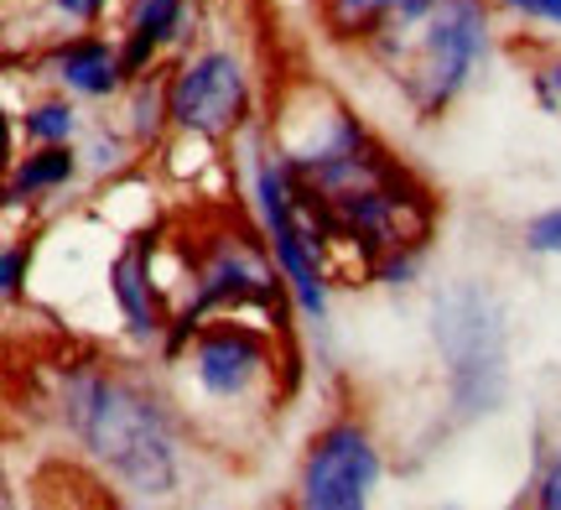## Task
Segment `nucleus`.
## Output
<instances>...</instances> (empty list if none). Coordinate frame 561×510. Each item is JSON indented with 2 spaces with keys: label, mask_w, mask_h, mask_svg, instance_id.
<instances>
[{
  "label": "nucleus",
  "mask_w": 561,
  "mask_h": 510,
  "mask_svg": "<svg viewBox=\"0 0 561 510\" xmlns=\"http://www.w3.org/2000/svg\"><path fill=\"white\" fill-rule=\"evenodd\" d=\"M62 428L83 443L121 490L172 495L178 485V438L151 390H140L121 370H73L62 381Z\"/></svg>",
  "instance_id": "nucleus-1"
},
{
  "label": "nucleus",
  "mask_w": 561,
  "mask_h": 510,
  "mask_svg": "<svg viewBox=\"0 0 561 510\" xmlns=\"http://www.w3.org/2000/svg\"><path fill=\"white\" fill-rule=\"evenodd\" d=\"M250 188H255L265 246H271L280 276H286L291 303H297L301 318L322 324V318H328V271H322V246H328V240H322V229L312 225V214L301 204L286 151H255Z\"/></svg>",
  "instance_id": "nucleus-2"
},
{
  "label": "nucleus",
  "mask_w": 561,
  "mask_h": 510,
  "mask_svg": "<svg viewBox=\"0 0 561 510\" xmlns=\"http://www.w3.org/2000/svg\"><path fill=\"white\" fill-rule=\"evenodd\" d=\"M489 53V0H437V11L416 26L411 42V104L421 121H437L447 104L473 83Z\"/></svg>",
  "instance_id": "nucleus-3"
},
{
  "label": "nucleus",
  "mask_w": 561,
  "mask_h": 510,
  "mask_svg": "<svg viewBox=\"0 0 561 510\" xmlns=\"http://www.w3.org/2000/svg\"><path fill=\"white\" fill-rule=\"evenodd\" d=\"M437 344L453 370L462 411H489L504 390V328L500 307L479 286H447L437 297Z\"/></svg>",
  "instance_id": "nucleus-4"
},
{
  "label": "nucleus",
  "mask_w": 561,
  "mask_h": 510,
  "mask_svg": "<svg viewBox=\"0 0 561 510\" xmlns=\"http://www.w3.org/2000/svg\"><path fill=\"white\" fill-rule=\"evenodd\" d=\"M167 94H172V131L198 141H224L250 115V68L229 47H203L178 63Z\"/></svg>",
  "instance_id": "nucleus-5"
},
{
  "label": "nucleus",
  "mask_w": 561,
  "mask_h": 510,
  "mask_svg": "<svg viewBox=\"0 0 561 510\" xmlns=\"http://www.w3.org/2000/svg\"><path fill=\"white\" fill-rule=\"evenodd\" d=\"M380 449L364 422L339 417L307 443L297 474V500L307 510H359L380 485Z\"/></svg>",
  "instance_id": "nucleus-6"
},
{
  "label": "nucleus",
  "mask_w": 561,
  "mask_h": 510,
  "mask_svg": "<svg viewBox=\"0 0 561 510\" xmlns=\"http://www.w3.org/2000/svg\"><path fill=\"white\" fill-rule=\"evenodd\" d=\"M187 365H193V381L208 401H250L276 370V344L265 328L224 318V324L198 328Z\"/></svg>",
  "instance_id": "nucleus-7"
},
{
  "label": "nucleus",
  "mask_w": 561,
  "mask_h": 510,
  "mask_svg": "<svg viewBox=\"0 0 561 510\" xmlns=\"http://www.w3.org/2000/svg\"><path fill=\"white\" fill-rule=\"evenodd\" d=\"M42 73L58 83L62 94L73 100H115L125 83H130V68H125V47L110 37H62L47 47L42 58Z\"/></svg>",
  "instance_id": "nucleus-8"
},
{
  "label": "nucleus",
  "mask_w": 561,
  "mask_h": 510,
  "mask_svg": "<svg viewBox=\"0 0 561 510\" xmlns=\"http://www.w3.org/2000/svg\"><path fill=\"white\" fill-rule=\"evenodd\" d=\"M110 297L121 307L125 328L136 333L140 344H151L167 333L172 313L161 307V292H157V276H151V256H146V240H136L130 250H121L110 261Z\"/></svg>",
  "instance_id": "nucleus-9"
},
{
  "label": "nucleus",
  "mask_w": 561,
  "mask_h": 510,
  "mask_svg": "<svg viewBox=\"0 0 561 510\" xmlns=\"http://www.w3.org/2000/svg\"><path fill=\"white\" fill-rule=\"evenodd\" d=\"M187 21H193V0H130V16H125V32H121L130 79L151 73L161 47L178 42L187 32Z\"/></svg>",
  "instance_id": "nucleus-10"
},
{
  "label": "nucleus",
  "mask_w": 561,
  "mask_h": 510,
  "mask_svg": "<svg viewBox=\"0 0 561 510\" xmlns=\"http://www.w3.org/2000/svg\"><path fill=\"white\" fill-rule=\"evenodd\" d=\"M83 167V151H73V141L68 146H37L32 157H21L16 167H11V183H5V204H32V199H47V193H58V188H68L73 178H79Z\"/></svg>",
  "instance_id": "nucleus-11"
},
{
  "label": "nucleus",
  "mask_w": 561,
  "mask_h": 510,
  "mask_svg": "<svg viewBox=\"0 0 561 510\" xmlns=\"http://www.w3.org/2000/svg\"><path fill=\"white\" fill-rule=\"evenodd\" d=\"M172 73H140L130 79V141L136 146H157L161 131L172 125V94H167Z\"/></svg>",
  "instance_id": "nucleus-12"
},
{
  "label": "nucleus",
  "mask_w": 561,
  "mask_h": 510,
  "mask_svg": "<svg viewBox=\"0 0 561 510\" xmlns=\"http://www.w3.org/2000/svg\"><path fill=\"white\" fill-rule=\"evenodd\" d=\"M79 131H83V115H79V104H73V94H53V100L32 104L21 115V136L32 146H68V141H79Z\"/></svg>",
  "instance_id": "nucleus-13"
},
{
  "label": "nucleus",
  "mask_w": 561,
  "mask_h": 510,
  "mask_svg": "<svg viewBox=\"0 0 561 510\" xmlns=\"http://www.w3.org/2000/svg\"><path fill=\"white\" fill-rule=\"evenodd\" d=\"M125 136H130V131H125ZM125 136L121 131H104V125H94V131H89V146H83V167H89V172H121L125 167Z\"/></svg>",
  "instance_id": "nucleus-14"
},
{
  "label": "nucleus",
  "mask_w": 561,
  "mask_h": 510,
  "mask_svg": "<svg viewBox=\"0 0 561 510\" xmlns=\"http://www.w3.org/2000/svg\"><path fill=\"white\" fill-rule=\"evenodd\" d=\"M525 250L536 256H561V208H546L525 225Z\"/></svg>",
  "instance_id": "nucleus-15"
},
{
  "label": "nucleus",
  "mask_w": 561,
  "mask_h": 510,
  "mask_svg": "<svg viewBox=\"0 0 561 510\" xmlns=\"http://www.w3.org/2000/svg\"><path fill=\"white\" fill-rule=\"evenodd\" d=\"M47 5H53L62 21H73V26H94V21H104V11H110L115 0H47Z\"/></svg>",
  "instance_id": "nucleus-16"
},
{
  "label": "nucleus",
  "mask_w": 561,
  "mask_h": 510,
  "mask_svg": "<svg viewBox=\"0 0 561 510\" xmlns=\"http://www.w3.org/2000/svg\"><path fill=\"white\" fill-rule=\"evenodd\" d=\"M21 286H26V250L5 246V261H0V292H5V303H16Z\"/></svg>",
  "instance_id": "nucleus-17"
},
{
  "label": "nucleus",
  "mask_w": 561,
  "mask_h": 510,
  "mask_svg": "<svg viewBox=\"0 0 561 510\" xmlns=\"http://www.w3.org/2000/svg\"><path fill=\"white\" fill-rule=\"evenodd\" d=\"M500 5H510V11H515V16H525V21L561 26V0H500Z\"/></svg>",
  "instance_id": "nucleus-18"
},
{
  "label": "nucleus",
  "mask_w": 561,
  "mask_h": 510,
  "mask_svg": "<svg viewBox=\"0 0 561 510\" xmlns=\"http://www.w3.org/2000/svg\"><path fill=\"white\" fill-rule=\"evenodd\" d=\"M536 506L561 510V449L551 453V464L541 469V485H536Z\"/></svg>",
  "instance_id": "nucleus-19"
},
{
  "label": "nucleus",
  "mask_w": 561,
  "mask_h": 510,
  "mask_svg": "<svg viewBox=\"0 0 561 510\" xmlns=\"http://www.w3.org/2000/svg\"><path fill=\"white\" fill-rule=\"evenodd\" d=\"M536 89H541L546 110H551V115H561V63L551 68V73H541V83H536Z\"/></svg>",
  "instance_id": "nucleus-20"
}]
</instances>
